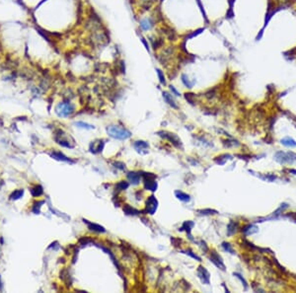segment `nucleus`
Listing matches in <instances>:
<instances>
[{
    "label": "nucleus",
    "mask_w": 296,
    "mask_h": 293,
    "mask_svg": "<svg viewBox=\"0 0 296 293\" xmlns=\"http://www.w3.org/2000/svg\"><path fill=\"white\" fill-rule=\"evenodd\" d=\"M107 132L111 137L116 139L125 140L131 136L130 131L119 126H110L107 127Z\"/></svg>",
    "instance_id": "nucleus-1"
},
{
    "label": "nucleus",
    "mask_w": 296,
    "mask_h": 293,
    "mask_svg": "<svg viewBox=\"0 0 296 293\" xmlns=\"http://www.w3.org/2000/svg\"><path fill=\"white\" fill-rule=\"evenodd\" d=\"M74 112H75V107L70 102H61L55 108V112L58 114V117H67L71 116Z\"/></svg>",
    "instance_id": "nucleus-2"
},
{
    "label": "nucleus",
    "mask_w": 296,
    "mask_h": 293,
    "mask_svg": "<svg viewBox=\"0 0 296 293\" xmlns=\"http://www.w3.org/2000/svg\"><path fill=\"white\" fill-rule=\"evenodd\" d=\"M143 181H144V187L149 191L155 192L157 190V183L155 181L156 176L151 173H144L142 174Z\"/></svg>",
    "instance_id": "nucleus-3"
},
{
    "label": "nucleus",
    "mask_w": 296,
    "mask_h": 293,
    "mask_svg": "<svg viewBox=\"0 0 296 293\" xmlns=\"http://www.w3.org/2000/svg\"><path fill=\"white\" fill-rule=\"evenodd\" d=\"M275 160L280 164L292 163L296 160V154L293 152H282L279 151L275 154Z\"/></svg>",
    "instance_id": "nucleus-4"
},
{
    "label": "nucleus",
    "mask_w": 296,
    "mask_h": 293,
    "mask_svg": "<svg viewBox=\"0 0 296 293\" xmlns=\"http://www.w3.org/2000/svg\"><path fill=\"white\" fill-rule=\"evenodd\" d=\"M154 25H155V21L153 20L152 17L143 18L139 21V27H140V29L144 32L150 31V30L154 27Z\"/></svg>",
    "instance_id": "nucleus-5"
},
{
    "label": "nucleus",
    "mask_w": 296,
    "mask_h": 293,
    "mask_svg": "<svg viewBox=\"0 0 296 293\" xmlns=\"http://www.w3.org/2000/svg\"><path fill=\"white\" fill-rule=\"evenodd\" d=\"M158 206V200L156 199L155 196L151 195L148 197L147 201H146V212L149 214H154Z\"/></svg>",
    "instance_id": "nucleus-6"
},
{
    "label": "nucleus",
    "mask_w": 296,
    "mask_h": 293,
    "mask_svg": "<svg viewBox=\"0 0 296 293\" xmlns=\"http://www.w3.org/2000/svg\"><path fill=\"white\" fill-rule=\"evenodd\" d=\"M160 133H162V134H160V135L163 137V138H165V139L169 140L170 142H172V143L175 145L176 147H181L182 146L181 139L179 138V137L176 134L169 133V132H165V131H161Z\"/></svg>",
    "instance_id": "nucleus-7"
},
{
    "label": "nucleus",
    "mask_w": 296,
    "mask_h": 293,
    "mask_svg": "<svg viewBox=\"0 0 296 293\" xmlns=\"http://www.w3.org/2000/svg\"><path fill=\"white\" fill-rule=\"evenodd\" d=\"M210 260L217 267H219V269H221L222 270H225V265L223 264V260L216 252L212 251L210 253Z\"/></svg>",
    "instance_id": "nucleus-8"
},
{
    "label": "nucleus",
    "mask_w": 296,
    "mask_h": 293,
    "mask_svg": "<svg viewBox=\"0 0 296 293\" xmlns=\"http://www.w3.org/2000/svg\"><path fill=\"white\" fill-rule=\"evenodd\" d=\"M198 277H200V278L201 279V281H202L203 283H206V284L209 283V274H208V271L203 267H198Z\"/></svg>",
    "instance_id": "nucleus-9"
},
{
    "label": "nucleus",
    "mask_w": 296,
    "mask_h": 293,
    "mask_svg": "<svg viewBox=\"0 0 296 293\" xmlns=\"http://www.w3.org/2000/svg\"><path fill=\"white\" fill-rule=\"evenodd\" d=\"M163 99H164V101L167 103L169 106L172 107L173 109H175V110H177V109H178V105L176 104V102H175V100H174V98L172 97V95L169 94L168 92H163Z\"/></svg>",
    "instance_id": "nucleus-10"
},
{
    "label": "nucleus",
    "mask_w": 296,
    "mask_h": 293,
    "mask_svg": "<svg viewBox=\"0 0 296 293\" xmlns=\"http://www.w3.org/2000/svg\"><path fill=\"white\" fill-rule=\"evenodd\" d=\"M84 222H85V223L88 225V227H89V229H90V230H93V231H96V232H98V233L106 232L105 228H104L103 226H101V225L96 224V223H92V222H89L88 220H85V219H84Z\"/></svg>",
    "instance_id": "nucleus-11"
},
{
    "label": "nucleus",
    "mask_w": 296,
    "mask_h": 293,
    "mask_svg": "<svg viewBox=\"0 0 296 293\" xmlns=\"http://www.w3.org/2000/svg\"><path fill=\"white\" fill-rule=\"evenodd\" d=\"M128 178L133 185H137L139 183V181H140V173L130 172L128 174Z\"/></svg>",
    "instance_id": "nucleus-12"
},
{
    "label": "nucleus",
    "mask_w": 296,
    "mask_h": 293,
    "mask_svg": "<svg viewBox=\"0 0 296 293\" xmlns=\"http://www.w3.org/2000/svg\"><path fill=\"white\" fill-rule=\"evenodd\" d=\"M151 42H152V47L154 51H158V49H162V47L164 46V40L162 37L151 40Z\"/></svg>",
    "instance_id": "nucleus-13"
},
{
    "label": "nucleus",
    "mask_w": 296,
    "mask_h": 293,
    "mask_svg": "<svg viewBox=\"0 0 296 293\" xmlns=\"http://www.w3.org/2000/svg\"><path fill=\"white\" fill-rule=\"evenodd\" d=\"M175 194L179 199L182 200V201H184V202H188V201H190V199H191L190 195H189L188 194H185V192H181V191L175 192Z\"/></svg>",
    "instance_id": "nucleus-14"
},
{
    "label": "nucleus",
    "mask_w": 296,
    "mask_h": 293,
    "mask_svg": "<svg viewBox=\"0 0 296 293\" xmlns=\"http://www.w3.org/2000/svg\"><path fill=\"white\" fill-rule=\"evenodd\" d=\"M51 157H53L54 159H58V160H61V161H64V162H69V163H73L71 161L69 158H67V157L64 156L63 154L60 153V152H53V153H51Z\"/></svg>",
    "instance_id": "nucleus-15"
},
{
    "label": "nucleus",
    "mask_w": 296,
    "mask_h": 293,
    "mask_svg": "<svg viewBox=\"0 0 296 293\" xmlns=\"http://www.w3.org/2000/svg\"><path fill=\"white\" fill-rule=\"evenodd\" d=\"M134 148H135L137 151H141L143 149H148L149 148V145L146 143L145 141H135L133 144Z\"/></svg>",
    "instance_id": "nucleus-16"
},
{
    "label": "nucleus",
    "mask_w": 296,
    "mask_h": 293,
    "mask_svg": "<svg viewBox=\"0 0 296 293\" xmlns=\"http://www.w3.org/2000/svg\"><path fill=\"white\" fill-rule=\"evenodd\" d=\"M181 78H182V82H183V84L185 85L186 88H190V89L193 88V84H195V81H191L186 74H182Z\"/></svg>",
    "instance_id": "nucleus-17"
},
{
    "label": "nucleus",
    "mask_w": 296,
    "mask_h": 293,
    "mask_svg": "<svg viewBox=\"0 0 296 293\" xmlns=\"http://www.w3.org/2000/svg\"><path fill=\"white\" fill-rule=\"evenodd\" d=\"M243 233H245L246 235H250V234H254V233H257L258 232V228L254 225H247L243 228Z\"/></svg>",
    "instance_id": "nucleus-18"
},
{
    "label": "nucleus",
    "mask_w": 296,
    "mask_h": 293,
    "mask_svg": "<svg viewBox=\"0 0 296 293\" xmlns=\"http://www.w3.org/2000/svg\"><path fill=\"white\" fill-rule=\"evenodd\" d=\"M281 143L284 146L287 147H295L296 146V141L294 139L290 138V137H285V138L281 139Z\"/></svg>",
    "instance_id": "nucleus-19"
},
{
    "label": "nucleus",
    "mask_w": 296,
    "mask_h": 293,
    "mask_svg": "<svg viewBox=\"0 0 296 293\" xmlns=\"http://www.w3.org/2000/svg\"><path fill=\"white\" fill-rule=\"evenodd\" d=\"M123 211H124V213L128 215H136L138 213L137 210L134 209L133 207H131L130 205H128V204H126L125 206L123 207Z\"/></svg>",
    "instance_id": "nucleus-20"
},
{
    "label": "nucleus",
    "mask_w": 296,
    "mask_h": 293,
    "mask_svg": "<svg viewBox=\"0 0 296 293\" xmlns=\"http://www.w3.org/2000/svg\"><path fill=\"white\" fill-rule=\"evenodd\" d=\"M156 72H157V75H158V78H159L160 83L165 86L166 85V78H165V74H164V72L159 68L156 69Z\"/></svg>",
    "instance_id": "nucleus-21"
},
{
    "label": "nucleus",
    "mask_w": 296,
    "mask_h": 293,
    "mask_svg": "<svg viewBox=\"0 0 296 293\" xmlns=\"http://www.w3.org/2000/svg\"><path fill=\"white\" fill-rule=\"evenodd\" d=\"M31 192L34 196H40L41 194H43L44 191H43V187H42L41 186H36L34 189L31 190Z\"/></svg>",
    "instance_id": "nucleus-22"
},
{
    "label": "nucleus",
    "mask_w": 296,
    "mask_h": 293,
    "mask_svg": "<svg viewBox=\"0 0 296 293\" xmlns=\"http://www.w3.org/2000/svg\"><path fill=\"white\" fill-rule=\"evenodd\" d=\"M203 31H204V28H200V29H198V30H195V31H193L191 33V34H189V35H186V40H188V39H193V37H195L196 36H198L200 34H201Z\"/></svg>",
    "instance_id": "nucleus-23"
},
{
    "label": "nucleus",
    "mask_w": 296,
    "mask_h": 293,
    "mask_svg": "<svg viewBox=\"0 0 296 293\" xmlns=\"http://www.w3.org/2000/svg\"><path fill=\"white\" fill-rule=\"evenodd\" d=\"M237 226H238L237 223L231 221L230 223H229V225H228V229H227L228 235H233V234H234V233L236 232V228H237Z\"/></svg>",
    "instance_id": "nucleus-24"
},
{
    "label": "nucleus",
    "mask_w": 296,
    "mask_h": 293,
    "mask_svg": "<svg viewBox=\"0 0 296 293\" xmlns=\"http://www.w3.org/2000/svg\"><path fill=\"white\" fill-rule=\"evenodd\" d=\"M128 187V183L125 181H121L119 183L116 185V189H118L119 191H123V190H125Z\"/></svg>",
    "instance_id": "nucleus-25"
},
{
    "label": "nucleus",
    "mask_w": 296,
    "mask_h": 293,
    "mask_svg": "<svg viewBox=\"0 0 296 293\" xmlns=\"http://www.w3.org/2000/svg\"><path fill=\"white\" fill-rule=\"evenodd\" d=\"M23 194H24L23 190H17V191H15L13 194H11V199H18L20 197H22Z\"/></svg>",
    "instance_id": "nucleus-26"
},
{
    "label": "nucleus",
    "mask_w": 296,
    "mask_h": 293,
    "mask_svg": "<svg viewBox=\"0 0 296 293\" xmlns=\"http://www.w3.org/2000/svg\"><path fill=\"white\" fill-rule=\"evenodd\" d=\"M193 226V222H191V221H186L185 223H184V225L182 226L181 229H186V231L188 232V233H190L191 232V227Z\"/></svg>",
    "instance_id": "nucleus-27"
},
{
    "label": "nucleus",
    "mask_w": 296,
    "mask_h": 293,
    "mask_svg": "<svg viewBox=\"0 0 296 293\" xmlns=\"http://www.w3.org/2000/svg\"><path fill=\"white\" fill-rule=\"evenodd\" d=\"M75 124H76L77 126L83 127V128H86V129H92V128H94V126H91V124H85V122H76Z\"/></svg>",
    "instance_id": "nucleus-28"
},
{
    "label": "nucleus",
    "mask_w": 296,
    "mask_h": 293,
    "mask_svg": "<svg viewBox=\"0 0 296 293\" xmlns=\"http://www.w3.org/2000/svg\"><path fill=\"white\" fill-rule=\"evenodd\" d=\"M185 98L186 100L188 101L190 104L193 105L195 104V101H193V98H195V94H191V93H186L185 94Z\"/></svg>",
    "instance_id": "nucleus-29"
},
{
    "label": "nucleus",
    "mask_w": 296,
    "mask_h": 293,
    "mask_svg": "<svg viewBox=\"0 0 296 293\" xmlns=\"http://www.w3.org/2000/svg\"><path fill=\"white\" fill-rule=\"evenodd\" d=\"M222 247L224 248L225 251L229 252V253H231V254H234V251H233V249L231 248V246H230L229 243H223V244H222Z\"/></svg>",
    "instance_id": "nucleus-30"
},
{
    "label": "nucleus",
    "mask_w": 296,
    "mask_h": 293,
    "mask_svg": "<svg viewBox=\"0 0 296 293\" xmlns=\"http://www.w3.org/2000/svg\"><path fill=\"white\" fill-rule=\"evenodd\" d=\"M200 212H202V214H213V213H217V211H216V210H212V209L200 210Z\"/></svg>",
    "instance_id": "nucleus-31"
},
{
    "label": "nucleus",
    "mask_w": 296,
    "mask_h": 293,
    "mask_svg": "<svg viewBox=\"0 0 296 293\" xmlns=\"http://www.w3.org/2000/svg\"><path fill=\"white\" fill-rule=\"evenodd\" d=\"M184 253H186V255H190V256L191 257V258H193V259H196V260H200V257H198V256H196V255L195 254H193V252H191V251H190V250H188V251H184Z\"/></svg>",
    "instance_id": "nucleus-32"
},
{
    "label": "nucleus",
    "mask_w": 296,
    "mask_h": 293,
    "mask_svg": "<svg viewBox=\"0 0 296 293\" xmlns=\"http://www.w3.org/2000/svg\"><path fill=\"white\" fill-rule=\"evenodd\" d=\"M141 42H143V44H144V47H145V49H147L148 51H150V47H149V44H148V41L146 39H144V37H141Z\"/></svg>",
    "instance_id": "nucleus-33"
},
{
    "label": "nucleus",
    "mask_w": 296,
    "mask_h": 293,
    "mask_svg": "<svg viewBox=\"0 0 296 293\" xmlns=\"http://www.w3.org/2000/svg\"><path fill=\"white\" fill-rule=\"evenodd\" d=\"M170 90H171V92H172V93L175 95V96H180V93L178 92V90L176 89L174 86H172V85L170 86Z\"/></svg>",
    "instance_id": "nucleus-34"
},
{
    "label": "nucleus",
    "mask_w": 296,
    "mask_h": 293,
    "mask_svg": "<svg viewBox=\"0 0 296 293\" xmlns=\"http://www.w3.org/2000/svg\"><path fill=\"white\" fill-rule=\"evenodd\" d=\"M234 275H236V276H237V277H238V278H240V280H241V281H242V282H243V283H244V285H245V288H247V282H246V281H245V279H244V278H243V277H242V276H241V275H240V274H234Z\"/></svg>",
    "instance_id": "nucleus-35"
},
{
    "label": "nucleus",
    "mask_w": 296,
    "mask_h": 293,
    "mask_svg": "<svg viewBox=\"0 0 296 293\" xmlns=\"http://www.w3.org/2000/svg\"><path fill=\"white\" fill-rule=\"evenodd\" d=\"M233 16H234V14H233V10L229 8V11H228L227 14H226V17H227V18H233Z\"/></svg>",
    "instance_id": "nucleus-36"
}]
</instances>
